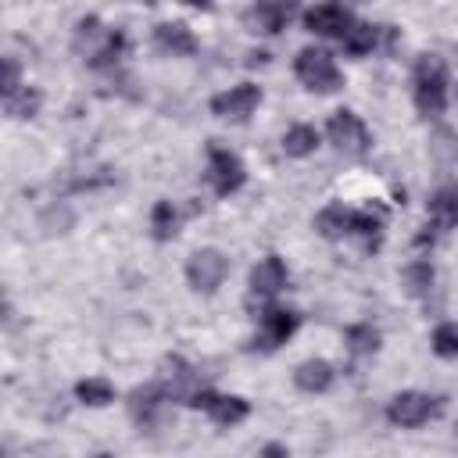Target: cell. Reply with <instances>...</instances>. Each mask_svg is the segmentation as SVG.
Here are the masks:
<instances>
[{"label":"cell","mask_w":458,"mask_h":458,"mask_svg":"<svg viewBox=\"0 0 458 458\" xmlns=\"http://www.w3.org/2000/svg\"><path fill=\"white\" fill-rule=\"evenodd\" d=\"M21 82H18V61L14 57H4V97L14 93Z\"/></svg>","instance_id":"f1b7e54d"},{"label":"cell","mask_w":458,"mask_h":458,"mask_svg":"<svg viewBox=\"0 0 458 458\" xmlns=\"http://www.w3.org/2000/svg\"><path fill=\"white\" fill-rule=\"evenodd\" d=\"M265 454H286V447H279V444H268V447H265Z\"/></svg>","instance_id":"f546056e"},{"label":"cell","mask_w":458,"mask_h":458,"mask_svg":"<svg viewBox=\"0 0 458 458\" xmlns=\"http://www.w3.org/2000/svg\"><path fill=\"white\" fill-rule=\"evenodd\" d=\"M429 222H433L437 229L458 225V190L444 186V190H437V193L429 197Z\"/></svg>","instance_id":"9a60e30c"},{"label":"cell","mask_w":458,"mask_h":458,"mask_svg":"<svg viewBox=\"0 0 458 458\" xmlns=\"http://www.w3.org/2000/svg\"><path fill=\"white\" fill-rule=\"evenodd\" d=\"M258 104H261V89L250 86V82H240V86H233V89H225V93H218V97H211V114L229 118V122H243Z\"/></svg>","instance_id":"8992f818"},{"label":"cell","mask_w":458,"mask_h":458,"mask_svg":"<svg viewBox=\"0 0 458 458\" xmlns=\"http://www.w3.org/2000/svg\"><path fill=\"white\" fill-rule=\"evenodd\" d=\"M293 72H297V79L311 89V93H333V89H340V68H336V61H333V54L329 50H322V47H304L301 54H297V61H293Z\"/></svg>","instance_id":"7a4b0ae2"},{"label":"cell","mask_w":458,"mask_h":458,"mask_svg":"<svg viewBox=\"0 0 458 458\" xmlns=\"http://www.w3.org/2000/svg\"><path fill=\"white\" fill-rule=\"evenodd\" d=\"M122 50H125V36H122V32H107V39H104V43L97 47V54L89 57V64H93V68H104V64H114Z\"/></svg>","instance_id":"484cf974"},{"label":"cell","mask_w":458,"mask_h":458,"mask_svg":"<svg viewBox=\"0 0 458 458\" xmlns=\"http://www.w3.org/2000/svg\"><path fill=\"white\" fill-rule=\"evenodd\" d=\"M186 4H193V7H208L211 0H186Z\"/></svg>","instance_id":"4dcf8cb0"},{"label":"cell","mask_w":458,"mask_h":458,"mask_svg":"<svg viewBox=\"0 0 458 458\" xmlns=\"http://www.w3.org/2000/svg\"><path fill=\"white\" fill-rule=\"evenodd\" d=\"M326 136L340 154H365L369 150V129L354 111H336L326 125Z\"/></svg>","instance_id":"277c9868"},{"label":"cell","mask_w":458,"mask_h":458,"mask_svg":"<svg viewBox=\"0 0 458 458\" xmlns=\"http://www.w3.org/2000/svg\"><path fill=\"white\" fill-rule=\"evenodd\" d=\"M433 351L440 358H458V322H440L433 329Z\"/></svg>","instance_id":"d4e9b609"},{"label":"cell","mask_w":458,"mask_h":458,"mask_svg":"<svg viewBox=\"0 0 458 458\" xmlns=\"http://www.w3.org/2000/svg\"><path fill=\"white\" fill-rule=\"evenodd\" d=\"M293 329H297V315H293L290 308H268V311L261 315V333H258L254 344H261L265 351H272V347L286 344Z\"/></svg>","instance_id":"7c38bea8"},{"label":"cell","mask_w":458,"mask_h":458,"mask_svg":"<svg viewBox=\"0 0 458 458\" xmlns=\"http://www.w3.org/2000/svg\"><path fill=\"white\" fill-rule=\"evenodd\" d=\"M447 104V68L440 57L422 54L415 61V107L422 118H437L444 114Z\"/></svg>","instance_id":"6da1fadb"},{"label":"cell","mask_w":458,"mask_h":458,"mask_svg":"<svg viewBox=\"0 0 458 458\" xmlns=\"http://www.w3.org/2000/svg\"><path fill=\"white\" fill-rule=\"evenodd\" d=\"M154 39H157V47L168 50V54H193V50H197V39H193V32H190L182 21H161V25L154 29Z\"/></svg>","instance_id":"5bb4252c"},{"label":"cell","mask_w":458,"mask_h":458,"mask_svg":"<svg viewBox=\"0 0 458 458\" xmlns=\"http://www.w3.org/2000/svg\"><path fill=\"white\" fill-rule=\"evenodd\" d=\"M454 97H458V89H454Z\"/></svg>","instance_id":"1f68e13d"},{"label":"cell","mask_w":458,"mask_h":458,"mask_svg":"<svg viewBox=\"0 0 458 458\" xmlns=\"http://www.w3.org/2000/svg\"><path fill=\"white\" fill-rule=\"evenodd\" d=\"M104 36H107V29H100V21L89 14V18H82V21L75 25V50H79V54L86 50V54L93 57V54H97V39H104Z\"/></svg>","instance_id":"603a6c76"},{"label":"cell","mask_w":458,"mask_h":458,"mask_svg":"<svg viewBox=\"0 0 458 458\" xmlns=\"http://www.w3.org/2000/svg\"><path fill=\"white\" fill-rule=\"evenodd\" d=\"M225 272H229V261H225L215 247H204V250L190 254V261H186V279H190V286L200 290V293H211V290L225 279Z\"/></svg>","instance_id":"5b68a950"},{"label":"cell","mask_w":458,"mask_h":458,"mask_svg":"<svg viewBox=\"0 0 458 458\" xmlns=\"http://www.w3.org/2000/svg\"><path fill=\"white\" fill-rule=\"evenodd\" d=\"M376 36H379V29L376 25H369V21H351V29L344 32V50L351 54V57H361V54H369L372 47H376Z\"/></svg>","instance_id":"ac0fdd59"},{"label":"cell","mask_w":458,"mask_h":458,"mask_svg":"<svg viewBox=\"0 0 458 458\" xmlns=\"http://www.w3.org/2000/svg\"><path fill=\"white\" fill-rule=\"evenodd\" d=\"M175 225H179V215L172 208V200H157L154 211H150V229L157 240H172L175 236Z\"/></svg>","instance_id":"44dd1931"},{"label":"cell","mask_w":458,"mask_h":458,"mask_svg":"<svg viewBox=\"0 0 458 458\" xmlns=\"http://www.w3.org/2000/svg\"><path fill=\"white\" fill-rule=\"evenodd\" d=\"M4 111H7L11 118H32V114L39 111V89H32V86H18L14 93L4 97Z\"/></svg>","instance_id":"ffe728a7"},{"label":"cell","mask_w":458,"mask_h":458,"mask_svg":"<svg viewBox=\"0 0 458 458\" xmlns=\"http://www.w3.org/2000/svg\"><path fill=\"white\" fill-rule=\"evenodd\" d=\"M293 383H297L304 394H322V390H329V383H333V365L322 361V358H308V361L297 365Z\"/></svg>","instance_id":"4fadbf2b"},{"label":"cell","mask_w":458,"mask_h":458,"mask_svg":"<svg viewBox=\"0 0 458 458\" xmlns=\"http://www.w3.org/2000/svg\"><path fill=\"white\" fill-rule=\"evenodd\" d=\"M304 25L315 36H329V39H344V32L351 29V14L336 4H315L304 11Z\"/></svg>","instance_id":"9c48e42d"},{"label":"cell","mask_w":458,"mask_h":458,"mask_svg":"<svg viewBox=\"0 0 458 458\" xmlns=\"http://www.w3.org/2000/svg\"><path fill=\"white\" fill-rule=\"evenodd\" d=\"M286 286V265L276 254H265L254 268H250V293L254 297H276Z\"/></svg>","instance_id":"8fae6325"},{"label":"cell","mask_w":458,"mask_h":458,"mask_svg":"<svg viewBox=\"0 0 458 458\" xmlns=\"http://www.w3.org/2000/svg\"><path fill=\"white\" fill-rule=\"evenodd\" d=\"M75 397H79L82 404L100 408V404H111V401H114V386H111L107 379H82V383L75 386Z\"/></svg>","instance_id":"7402d4cb"},{"label":"cell","mask_w":458,"mask_h":458,"mask_svg":"<svg viewBox=\"0 0 458 458\" xmlns=\"http://www.w3.org/2000/svg\"><path fill=\"white\" fill-rule=\"evenodd\" d=\"M208 172H211V186H215L218 197L236 193L243 186V179H247L243 161L233 150H225V147H211V168Z\"/></svg>","instance_id":"52a82bcc"},{"label":"cell","mask_w":458,"mask_h":458,"mask_svg":"<svg viewBox=\"0 0 458 458\" xmlns=\"http://www.w3.org/2000/svg\"><path fill=\"white\" fill-rule=\"evenodd\" d=\"M247 411H250V404L243 397H222V394H215V401L208 404V415L218 426H236V422L247 419Z\"/></svg>","instance_id":"2e32d148"},{"label":"cell","mask_w":458,"mask_h":458,"mask_svg":"<svg viewBox=\"0 0 458 458\" xmlns=\"http://www.w3.org/2000/svg\"><path fill=\"white\" fill-rule=\"evenodd\" d=\"M315 229L326 236V240H336L344 233H351V211H344V204H329L315 215Z\"/></svg>","instance_id":"e0dca14e"},{"label":"cell","mask_w":458,"mask_h":458,"mask_svg":"<svg viewBox=\"0 0 458 458\" xmlns=\"http://www.w3.org/2000/svg\"><path fill=\"white\" fill-rule=\"evenodd\" d=\"M347 347H351L354 354H372V351L379 347V333H376L372 326H351V329H347Z\"/></svg>","instance_id":"83f0119b"},{"label":"cell","mask_w":458,"mask_h":458,"mask_svg":"<svg viewBox=\"0 0 458 458\" xmlns=\"http://www.w3.org/2000/svg\"><path fill=\"white\" fill-rule=\"evenodd\" d=\"M429 283H433V265L429 261H415V265H408L404 268V286H408V293H426L429 290Z\"/></svg>","instance_id":"4316f807"},{"label":"cell","mask_w":458,"mask_h":458,"mask_svg":"<svg viewBox=\"0 0 458 458\" xmlns=\"http://www.w3.org/2000/svg\"><path fill=\"white\" fill-rule=\"evenodd\" d=\"M383 208H365V211H354L351 215V233H358V236H365V240H372L379 229H383Z\"/></svg>","instance_id":"cb8c5ba5"},{"label":"cell","mask_w":458,"mask_h":458,"mask_svg":"<svg viewBox=\"0 0 458 458\" xmlns=\"http://www.w3.org/2000/svg\"><path fill=\"white\" fill-rule=\"evenodd\" d=\"M315 147H318V129L315 125H293L283 136V150L290 157H308V154H315Z\"/></svg>","instance_id":"d6986e66"},{"label":"cell","mask_w":458,"mask_h":458,"mask_svg":"<svg viewBox=\"0 0 458 458\" xmlns=\"http://www.w3.org/2000/svg\"><path fill=\"white\" fill-rule=\"evenodd\" d=\"M165 397L168 390H161L157 383H147V386H136L129 394V411L140 426H157L161 415H165Z\"/></svg>","instance_id":"30bf717a"},{"label":"cell","mask_w":458,"mask_h":458,"mask_svg":"<svg viewBox=\"0 0 458 458\" xmlns=\"http://www.w3.org/2000/svg\"><path fill=\"white\" fill-rule=\"evenodd\" d=\"M293 14H297V0H254V7H250L247 18H250V25L258 32L276 36V32H283L290 25Z\"/></svg>","instance_id":"ba28073f"},{"label":"cell","mask_w":458,"mask_h":458,"mask_svg":"<svg viewBox=\"0 0 458 458\" xmlns=\"http://www.w3.org/2000/svg\"><path fill=\"white\" fill-rule=\"evenodd\" d=\"M433 415H440V397H429L419 390H404L386 404V419L401 429H415V426L429 422Z\"/></svg>","instance_id":"3957f363"}]
</instances>
